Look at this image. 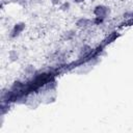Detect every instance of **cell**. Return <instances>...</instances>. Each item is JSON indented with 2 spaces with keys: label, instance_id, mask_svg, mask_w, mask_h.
Here are the masks:
<instances>
[{
  "label": "cell",
  "instance_id": "6da1fadb",
  "mask_svg": "<svg viewBox=\"0 0 133 133\" xmlns=\"http://www.w3.org/2000/svg\"><path fill=\"white\" fill-rule=\"evenodd\" d=\"M108 12H109L108 7H106L104 5H98L94 9V15L96 17H100V18H103V19L106 18V16H107Z\"/></svg>",
  "mask_w": 133,
  "mask_h": 133
},
{
  "label": "cell",
  "instance_id": "7a4b0ae2",
  "mask_svg": "<svg viewBox=\"0 0 133 133\" xmlns=\"http://www.w3.org/2000/svg\"><path fill=\"white\" fill-rule=\"evenodd\" d=\"M24 28H25V24H24V23H18V24H16V25L14 26L11 32H10V37H16V36H18V35L24 30Z\"/></svg>",
  "mask_w": 133,
  "mask_h": 133
},
{
  "label": "cell",
  "instance_id": "3957f363",
  "mask_svg": "<svg viewBox=\"0 0 133 133\" xmlns=\"http://www.w3.org/2000/svg\"><path fill=\"white\" fill-rule=\"evenodd\" d=\"M90 23H91L90 20H88V19H86V18H81V19H79V20L77 21L76 25H77L78 27H86V26H88Z\"/></svg>",
  "mask_w": 133,
  "mask_h": 133
},
{
  "label": "cell",
  "instance_id": "277c9868",
  "mask_svg": "<svg viewBox=\"0 0 133 133\" xmlns=\"http://www.w3.org/2000/svg\"><path fill=\"white\" fill-rule=\"evenodd\" d=\"M103 21H104V19L103 18H100V17H95V19H94V23L96 24V25H100L101 23H103Z\"/></svg>",
  "mask_w": 133,
  "mask_h": 133
},
{
  "label": "cell",
  "instance_id": "5b68a950",
  "mask_svg": "<svg viewBox=\"0 0 133 133\" xmlns=\"http://www.w3.org/2000/svg\"><path fill=\"white\" fill-rule=\"evenodd\" d=\"M70 7V3L69 2H63L62 4H60V9L61 10H68Z\"/></svg>",
  "mask_w": 133,
  "mask_h": 133
},
{
  "label": "cell",
  "instance_id": "8992f818",
  "mask_svg": "<svg viewBox=\"0 0 133 133\" xmlns=\"http://www.w3.org/2000/svg\"><path fill=\"white\" fill-rule=\"evenodd\" d=\"M52 4L53 5H58V4H61V1L60 0H51Z\"/></svg>",
  "mask_w": 133,
  "mask_h": 133
},
{
  "label": "cell",
  "instance_id": "52a82bcc",
  "mask_svg": "<svg viewBox=\"0 0 133 133\" xmlns=\"http://www.w3.org/2000/svg\"><path fill=\"white\" fill-rule=\"evenodd\" d=\"M75 2H77V3H80V2H83L84 0H74Z\"/></svg>",
  "mask_w": 133,
  "mask_h": 133
}]
</instances>
